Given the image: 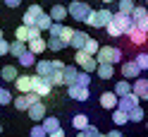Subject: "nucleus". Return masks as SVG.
<instances>
[{
  "label": "nucleus",
  "mask_w": 148,
  "mask_h": 137,
  "mask_svg": "<svg viewBox=\"0 0 148 137\" xmlns=\"http://www.w3.org/2000/svg\"><path fill=\"white\" fill-rule=\"evenodd\" d=\"M134 24V19H132V15H122V12H117V15H112V19L108 22V34L112 36V39H117V36H122V34H127V29Z\"/></svg>",
  "instance_id": "1"
},
{
  "label": "nucleus",
  "mask_w": 148,
  "mask_h": 137,
  "mask_svg": "<svg viewBox=\"0 0 148 137\" xmlns=\"http://www.w3.org/2000/svg\"><path fill=\"white\" fill-rule=\"evenodd\" d=\"M93 58L98 63H112V65H115V63L122 60V48H119V46H100Z\"/></svg>",
  "instance_id": "2"
},
{
  "label": "nucleus",
  "mask_w": 148,
  "mask_h": 137,
  "mask_svg": "<svg viewBox=\"0 0 148 137\" xmlns=\"http://www.w3.org/2000/svg\"><path fill=\"white\" fill-rule=\"evenodd\" d=\"M110 19H112V12H110L108 7H103V10H98V12L91 10L88 17H86V24L88 26H96V29H103V26H108Z\"/></svg>",
  "instance_id": "3"
},
{
  "label": "nucleus",
  "mask_w": 148,
  "mask_h": 137,
  "mask_svg": "<svg viewBox=\"0 0 148 137\" xmlns=\"http://www.w3.org/2000/svg\"><path fill=\"white\" fill-rule=\"evenodd\" d=\"M41 101V96L36 94V91H29V94H19V96H12V106L17 111H29V106Z\"/></svg>",
  "instance_id": "4"
},
{
  "label": "nucleus",
  "mask_w": 148,
  "mask_h": 137,
  "mask_svg": "<svg viewBox=\"0 0 148 137\" xmlns=\"http://www.w3.org/2000/svg\"><path fill=\"white\" fill-rule=\"evenodd\" d=\"M67 12H69L72 19L86 22V17H88V12H91V7H88L86 3H79V0H74V3H69V5H67Z\"/></svg>",
  "instance_id": "5"
},
{
  "label": "nucleus",
  "mask_w": 148,
  "mask_h": 137,
  "mask_svg": "<svg viewBox=\"0 0 148 137\" xmlns=\"http://www.w3.org/2000/svg\"><path fill=\"white\" fill-rule=\"evenodd\" d=\"M127 36H129V41H132L134 46H143L146 41H148V34L141 29V26H136V24H132L127 29Z\"/></svg>",
  "instance_id": "6"
},
{
  "label": "nucleus",
  "mask_w": 148,
  "mask_h": 137,
  "mask_svg": "<svg viewBox=\"0 0 148 137\" xmlns=\"http://www.w3.org/2000/svg\"><path fill=\"white\" fill-rule=\"evenodd\" d=\"M138 101H141V99H138L134 91H129L127 96H119V99H117V108H122V111L129 113V111H134V108L138 106Z\"/></svg>",
  "instance_id": "7"
},
{
  "label": "nucleus",
  "mask_w": 148,
  "mask_h": 137,
  "mask_svg": "<svg viewBox=\"0 0 148 137\" xmlns=\"http://www.w3.org/2000/svg\"><path fill=\"white\" fill-rule=\"evenodd\" d=\"M34 91H36L38 96H48L50 91H53L50 79H48V77H38V75H34Z\"/></svg>",
  "instance_id": "8"
},
{
  "label": "nucleus",
  "mask_w": 148,
  "mask_h": 137,
  "mask_svg": "<svg viewBox=\"0 0 148 137\" xmlns=\"http://www.w3.org/2000/svg\"><path fill=\"white\" fill-rule=\"evenodd\" d=\"M41 12H43V10H41L38 3L29 5V7H26V12H24V17H22V24H26V26H36V19H38Z\"/></svg>",
  "instance_id": "9"
},
{
  "label": "nucleus",
  "mask_w": 148,
  "mask_h": 137,
  "mask_svg": "<svg viewBox=\"0 0 148 137\" xmlns=\"http://www.w3.org/2000/svg\"><path fill=\"white\" fill-rule=\"evenodd\" d=\"M14 87H17L19 94H29V91H34V75H17Z\"/></svg>",
  "instance_id": "10"
},
{
  "label": "nucleus",
  "mask_w": 148,
  "mask_h": 137,
  "mask_svg": "<svg viewBox=\"0 0 148 137\" xmlns=\"http://www.w3.org/2000/svg\"><path fill=\"white\" fill-rule=\"evenodd\" d=\"M132 91H134L138 99L148 101V77H136V79L132 82Z\"/></svg>",
  "instance_id": "11"
},
{
  "label": "nucleus",
  "mask_w": 148,
  "mask_h": 137,
  "mask_svg": "<svg viewBox=\"0 0 148 137\" xmlns=\"http://www.w3.org/2000/svg\"><path fill=\"white\" fill-rule=\"evenodd\" d=\"M122 77L129 79V82H134L136 77H141V67H138L134 60H127V63H122Z\"/></svg>",
  "instance_id": "12"
},
{
  "label": "nucleus",
  "mask_w": 148,
  "mask_h": 137,
  "mask_svg": "<svg viewBox=\"0 0 148 137\" xmlns=\"http://www.w3.org/2000/svg\"><path fill=\"white\" fill-rule=\"evenodd\" d=\"M67 94L74 99V101H88V87H79V84H69L67 87Z\"/></svg>",
  "instance_id": "13"
},
{
  "label": "nucleus",
  "mask_w": 148,
  "mask_h": 137,
  "mask_svg": "<svg viewBox=\"0 0 148 137\" xmlns=\"http://www.w3.org/2000/svg\"><path fill=\"white\" fill-rule=\"evenodd\" d=\"M26 113H29V118H31V120L41 123L43 118H45V106H43V101H36V104H31V106H29V111H26Z\"/></svg>",
  "instance_id": "14"
},
{
  "label": "nucleus",
  "mask_w": 148,
  "mask_h": 137,
  "mask_svg": "<svg viewBox=\"0 0 148 137\" xmlns=\"http://www.w3.org/2000/svg\"><path fill=\"white\" fill-rule=\"evenodd\" d=\"M117 99H119V96L115 94V91H103L98 101H100V106H103V108H108V111H112V108H117Z\"/></svg>",
  "instance_id": "15"
},
{
  "label": "nucleus",
  "mask_w": 148,
  "mask_h": 137,
  "mask_svg": "<svg viewBox=\"0 0 148 137\" xmlns=\"http://www.w3.org/2000/svg\"><path fill=\"white\" fill-rule=\"evenodd\" d=\"M48 48V41H43L41 36L38 39H31V41H26V51H31L34 56H41V53Z\"/></svg>",
  "instance_id": "16"
},
{
  "label": "nucleus",
  "mask_w": 148,
  "mask_h": 137,
  "mask_svg": "<svg viewBox=\"0 0 148 137\" xmlns=\"http://www.w3.org/2000/svg\"><path fill=\"white\" fill-rule=\"evenodd\" d=\"M48 15H50V19H53V22H60V24H62V19H67V17H69L67 7L60 5V3H58V5H53V10H50Z\"/></svg>",
  "instance_id": "17"
},
{
  "label": "nucleus",
  "mask_w": 148,
  "mask_h": 137,
  "mask_svg": "<svg viewBox=\"0 0 148 137\" xmlns=\"http://www.w3.org/2000/svg\"><path fill=\"white\" fill-rule=\"evenodd\" d=\"M96 72H98L100 79H110V77L115 75V65H112V63H98Z\"/></svg>",
  "instance_id": "18"
},
{
  "label": "nucleus",
  "mask_w": 148,
  "mask_h": 137,
  "mask_svg": "<svg viewBox=\"0 0 148 137\" xmlns=\"http://www.w3.org/2000/svg\"><path fill=\"white\" fill-rule=\"evenodd\" d=\"M110 118H112V123H115L117 127H122V125L129 123V113L122 111V108H112V115H110Z\"/></svg>",
  "instance_id": "19"
},
{
  "label": "nucleus",
  "mask_w": 148,
  "mask_h": 137,
  "mask_svg": "<svg viewBox=\"0 0 148 137\" xmlns=\"http://www.w3.org/2000/svg\"><path fill=\"white\" fill-rule=\"evenodd\" d=\"M86 39H88V34H86V31H74L69 46H72L74 51H81V48H84V43H86Z\"/></svg>",
  "instance_id": "20"
},
{
  "label": "nucleus",
  "mask_w": 148,
  "mask_h": 137,
  "mask_svg": "<svg viewBox=\"0 0 148 137\" xmlns=\"http://www.w3.org/2000/svg\"><path fill=\"white\" fill-rule=\"evenodd\" d=\"M34 67H36V75H38V77H48L50 72H53L50 60H36V63H34Z\"/></svg>",
  "instance_id": "21"
},
{
  "label": "nucleus",
  "mask_w": 148,
  "mask_h": 137,
  "mask_svg": "<svg viewBox=\"0 0 148 137\" xmlns=\"http://www.w3.org/2000/svg\"><path fill=\"white\" fill-rule=\"evenodd\" d=\"M132 19L134 24H141L148 19V7H141V5H134V10H132Z\"/></svg>",
  "instance_id": "22"
},
{
  "label": "nucleus",
  "mask_w": 148,
  "mask_h": 137,
  "mask_svg": "<svg viewBox=\"0 0 148 137\" xmlns=\"http://www.w3.org/2000/svg\"><path fill=\"white\" fill-rule=\"evenodd\" d=\"M41 125H43V130H45V132L50 135V132H55V130L60 127V120H58L55 115H45L43 120H41Z\"/></svg>",
  "instance_id": "23"
},
{
  "label": "nucleus",
  "mask_w": 148,
  "mask_h": 137,
  "mask_svg": "<svg viewBox=\"0 0 148 137\" xmlns=\"http://www.w3.org/2000/svg\"><path fill=\"white\" fill-rule=\"evenodd\" d=\"M86 125H88V115L86 113L72 115V127H74V130H86Z\"/></svg>",
  "instance_id": "24"
},
{
  "label": "nucleus",
  "mask_w": 148,
  "mask_h": 137,
  "mask_svg": "<svg viewBox=\"0 0 148 137\" xmlns=\"http://www.w3.org/2000/svg\"><path fill=\"white\" fill-rule=\"evenodd\" d=\"M77 75H79L77 67H67V65H64V70H62V82L69 87V84H74V82H77Z\"/></svg>",
  "instance_id": "25"
},
{
  "label": "nucleus",
  "mask_w": 148,
  "mask_h": 137,
  "mask_svg": "<svg viewBox=\"0 0 148 137\" xmlns=\"http://www.w3.org/2000/svg\"><path fill=\"white\" fill-rule=\"evenodd\" d=\"M17 75H19V70H17L14 65H5L3 72H0V77H3V82H14Z\"/></svg>",
  "instance_id": "26"
},
{
  "label": "nucleus",
  "mask_w": 148,
  "mask_h": 137,
  "mask_svg": "<svg viewBox=\"0 0 148 137\" xmlns=\"http://www.w3.org/2000/svg\"><path fill=\"white\" fill-rule=\"evenodd\" d=\"M112 91H115L117 96H127L129 91H132V82H129V79H119L117 84H115V89H112Z\"/></svg>",
  "instance_id": "27"
},
{
  "label": "nucleus",
  "mask_w": 148,
  "mask_h": 137,
  "mask_svg": "<svg viewBox=\"0 0 148 137\" xmlns=\"http://www.w3.org/2000/svg\"><path fill=\"white\" fill-rule=\"evenodd\" d=\"M24 51H26V41H19V39H14V41L10 43V56L19 58V56H22Z\"/></svg>",
  "instance_id": "28"
},
{
  "label": "nucleus",
  "mask_w": 148,
  "mask_h": 137,
  "mask_svg": "<svg viewBox=\"0 0 148 137\" xmlns=\"http://www.w3.org/2000/svg\"><path fill=\"white\" fill-rule=\"evenodd\" d=\"M50 24H53L50 15H48V12H41V15H38V19H36V26H38L41 31H48V29H50Z\"/></svg>",
  "instance_id": "29"
},
{
  "label": "nucleus",
  "mask_w": 148,
  "mask_h": 137,
  "mask_svg": "<svg viewBox=\"0 0 148 137\" xmlns=\"http://www.w3.org/2000/svg\"><path fill=\"white\" fill-rule=\"evenodd\" d=\"M17 60L22 63V67H34V63H36V56H34L31 51H24V53H22V56L17 58Z\"/></svg>",
  "instance_id": "30"
},
{
  "label": "nucleus",
  "mask_w": 148,
  "mask_h": 137,
  "mask_svg": "<svg viewBox=\"0 0 148 137\" xmlns=\"http://www.w3.org/2000/svg\"><path fill=\"white\" fill-rule=\"evenodd\" d=\"M98 48H100V46H98V41L88 36V39H86V43H84V48H81V51H84V53H88V56H96V53H98Z\"/></svg>",
  "instance_id": "31"
},
{
  "label": "nucleus",
  "mask_w": 148,
  "mask_h": 137,
  "mask_svg": "<svg viewBox=\"0 0 148 137\" xmlns=\"http://www.w3.org/2000/svg\"><path fill=\"white\" fill-rule=\"evenodd\" d=\"M96 67H98V60H96L93 56H88L84 63H81V70H84V72H88V75H91V72H96Z\"/></svg>",
  "instance_id": "32"
},
{
  "label": "nucleus",
  "mask_w": 148,
  "mask_h": 137,
  "mask_svg": "<svg viewBox=\"0 0 148 137\" xmlns=\"http://www.w3.org/2000/svg\"><path fill=\"white\" fill-rule=\"evenodd\" d=\"M48 48L58 53V51H62V48H67V46L62 43V39H60V36H50V41H48Z\"/></svg>",
  "instance_id": "33"
},
{
  "label": "nucleus",
  "mask_w": 148,
  "mask_h": 137,
  "mask_svg": "<svg viewBox=\"0 0 148 137\" xmlns=\"http://www.w3.org/2000/svg\"><path fill=\"white\" fill-rule=\"evenodd\" d=\"M72 36H74V29H72V26H64V24H62L60 39H62V43H64V46H69V41H72Z\"/></svg>",
  "instance_id": "34"
},
{
  "label": "nucleus",
  "mask_w": 148,
  "mask_h": 137,
  "mask_svg": "<svg viewBox=\"0 0 148 137\" xmlns=\"http://www.w3.org/2000/svg\"><path fill=\"white\" fill-rule=\"evenodd\" d=\"M134 0H119V10L117 12H122V15H132V10H134Z\"/></svg>",
  "instance_id": "35"
},
{
  "label": "nucleus",
  "mask_w": 148,
  "mask_h": 137,
  "mask_svg": "<svg viewBox=\"0 0 148 137\" xmlns=\"http://www.w3.org/2000/svg\"><path fill=\"white\" fill-rule=\"evenodd\" d=\"M14 39H19V41H29V26H26V24L17 26V29H14Z\"/></svg>",
  "instance_id": "36"
},
{
  "label": "nucleus",
  "mask_w": 148,
  "mask_h": 137,
  "mask_svg": "<svg viewBox=\"0 0 148 137\" xmlns=\"http://www.w3.org/2000/svg\"><path fill=\"white\" fill-rule=\"evenodd\" d=\"M143 120V108L136 106L134 111H129V123H141Z\"/></svg>",
  "instance_id": "37"
},
{
  "label": "nucleus",
  "mask_w": 148,
  "mask_h": 137,
  "mask_svg": "<svg viewBox=\"0 0 148 137\" xmlns=\"http://www.w3.org/2000/svg\"><path fill=\"white\" fill-rule=\"evenodd\" d=\"M48 79H50V84H53V87L64 84V82H62V70H53L50 75H48Z\"/></svg>",
  "instance_id": "38"
},
{
  "label": "nucleus",
  "mask_w": 148,
  "mask_h": 137,
  "mask_svg": "<svg viewBox=\"0 0 148 137\" xmlns=\"http://www.w3.org/2000/svg\"><path fill=\"white\" fill-rule=\"evenodd\" d=\"M134 63H136L138 67H141V72H143V70H148V53H138V56L134 58Z\"/></svg>",
  "instance_id": "39"
},
{
  "label": "nucleus",
  "mask_w": 148,
  "mask_h": 137,
  "mask_svg": "<svg viewBox=\"0 0 148 137\" xmlns=\"http://www.w3.org/2000/svg\"><path fill=\"white\" fill-rule=\"evenodd\" d=\"M74 84H79V87H88V84H91V75H88V72H79Z\"/></svg>",
  "instance_id": "40"
},
{
  "label": "nucleus",
  "mask_w": 148,
  "mask_h": 137,
  "mask_svg": "<svg viewBox=\"0 0 148 137\" xmlns=\"http://www.w3.org/2000/svg\"><path fill=\"white\" fill-rule=\"evenodd\" d=\"M7 104H12V94L7 89H0V106H7Z\"/></svg>",
  "instance_id": "41"
},
{
  "label": "nucleus",
  "mask_w": 148,
  "mask_h": 137,
  "mask_svg": "<svg viewBox=\"0 0 148 137\" xmlns=\"http://www.w3.org/2000/svg\"><path fill=\"white\" fill-rule=\"evenodd\" d=\"M29 135H31V137H48V132L43 130V125H34Z\"/></svg>",
  "instance_id": "42"
},
{
  "label": "nucleus",
  "mask_w": 148,
  "mask_h": 137,
  "mask_svg": "<svg viewBox=\"0 0 148 137\" xmlns=\"http://www.w3.org/2000/svg\"><path fill=\"white\" fill-rule=\"evenodd\" d=\"M60 31H62V24H60V22H53V24H50V29H48L50 36H60Z\"/></svg>",
  "instance_id": "43"
},
{
  "label": "nucleus",
  "mask_w": 148,
  "mask_h": 137,
  "mask_svg": "<svg viewBox=\"0 0 148 137\" xmlns=\"http://www.w3.org/2000/svg\"><path fill=\"white\" fill-rule=\"evenodd\" d=\"M7 53H10V43H7L5 39H0V58H5Z\"/></svg>",
  "instance_id": "44"
},
{
  "label": "nucleus",
  "mask_w": 148,
  "mask_h": 137,
  "mask_svg": "<svg viewBox=\"0 0 148 137\" xmlns=\"http://www.w3.org/2000/svg\"><path fill=\"white\" fill-rule=\"evenodd\" d=\"M86 58H88V53H84V51H77V53H74V63H77V65H81Z\"/></svg>",
  "instance_id": "45"
},
{
  "label": "nucleus",
  "mask_w": 148,
  "mask_h": 137,
  "mask_svg": "<svg viewBox=\"0 0 148 137\" xmlns=\"http://www.w3.org/2000/svg\"><path fill=\"white\" fill-rule=\"evenodd\" d=\"M84 132H86L88 137H98V127H96V125H91V123H88V125H86V130H84Z\"/></svg>",
  "instance_id": "46"
},
{
  "label": "nucleus",
  "mask_w": 148,
  "mask_h": 137,
  "mask_svg": "<svg viewBox=\"0 0 148 137\" xmlns=\"http://www.w3.org/2000/svg\"><path fill=\"white\" fill-rule=\"evenodd\" d=\"M38 36H41V29H38V26H29V41H31V39H38Z\"/></svg>",
  "instance_id": "47"
},
{
  "label": "nucleus",
  "mask_w": 148,
  "mask_h": 137,
  "mask_svg": "<svg viewBox=\"0 0 148 137\" xmlns=\"http://www.w3.org/2000/svg\"><path fill=\"white\" fill-rule=\"evenodd\" d=\"M50 65H53V70H64V63L62 60H50Z\"/></svg>",
  "instance_id": "48"
},
{
  "label": "nucleus",
  "mask_w": 148,
  "mask_h": 137,
  "mask_svg": "<svg viewBox=\"0 0 148 137\" xmlns=\"http://www.w3.org/2000/svg\"><path fill=\"white\" fill-rule=\"evenodd\" d=\"M48 137H67V135H64V130H62V125H60L58 130H55V132H50Z\"/></svg>",
  "instance_id": "49"
},
{
  "label": "nucleus",
  "mask_w": 148,
  "mask_h": 137,
  "mask_svg": "<svg viewBox=\"0 0 148 137\" xmlns=\"http://www.w3.org/2000/svg\"><path fill=\"white\" fill-rule=\"evenodd\" d=\"M3 3H5L7 7H19V3H22V0H3Z\"/></svg>",
  "instance_id": "50"
},
{
  "label": "nucleus",
  "mask_w": 148,
  "mask_h": 137,
  "mask_svg": "<svg viewBox=\"0 0 148 137\" xmlns=\"http://www.w3.org/2000/svg\"><path fill=\"white\" fill-rule=\"evenodd\" d=\"M105 135H108V137H124V135L119 132V130H112V132H105Z\"/></svg>",
  "instance_id": "51"
},
{
  "label": "nucleus",
  "mask_w": 148,
  "mask_h": 137,
  "mask_svg": "<svg viewBox=\"0 0 148 137\" xmlns=\"http://www.w3.org/2000/svg\"><path fill=\"white\" fill-rule=\"evenodd\" d=\"M136 26H141V29H143V31L148 34V19H146V22H141V24H136Z\"/></svg>",
  "instance_id": "52"
},
{
  "label": "nucleus",
  "mask_w": 148,
  "mask_h": 137,
  "mask_svg": "<svg viewBox=\"0 0 148 137\" xmlns=\"http://www.w3.org/2000/svg\"><path fill=\"white\" fill-rule=\"evenodd\" d=\"M77 137H88V135H86L84 130H77Z\"/></svg>",
  "instance_id": "53"
},
{
  "label": "nucleus",
  "mask_w": 148,
  "mask_h": 137,
  "mask_svg": "<svg viewBox=\"0 0 148 137\" xmlns=\"http://www.w3.org/2000/svg\"><path fill=\"white\" fill-rule=\"evenodd\" d=\"M103 3H105V5H108V3H115V0H103Z\"/></svg>",
  "instance_id": "54"
},
{
  "label": "nucleus",
  "mask_w": 148,
  "mask_h": 137,
  "mask_svg": "<svg viewBox=\"0 0 148 137\" xmlns=\"http://www.w3.org/2000/svg\"><path fill=\"white\" fill-rule=\"evenodd\" d=\"M98 137H108V135H103V132H98Z\"/></svg>",
  "instance_id": "55"
},
{
  "label": "nucleus",
  "mask_w": 148,
  "mask_h": 137,
  "mask_svg": "<svg viewBox=\"0 0 148 137\" xmlns=\"http://www.w3.org/2000/svg\"><path fill=\"white\" fill-rule=\"evenodd\" d=\"M0 39H3V29H0Z\"/></svg>",
  "instance_id": "56"
},
{
  "label": "nucleus",
  "mask_w": 148,
  "mask_h": 137,
  "mask_svg": "<svg viewBox=\"0 0 148 137\" xmlns=\"http://www.w3.org/2000/svg\"><path fill=\"white\" fill-rule=\"evenodd\" d=\"M0 135H3V127H0Z\"/></svg>",
  "instance_id": "57"
},
{
  "label": "nucleus",
  "mask_w": 148,
  "mask_h": 137,
  "mask_svg": "<svg viewBox=\"0 0 148 137\" xmlns=\"http://www.w3.org/2000/svg\"><path fill=\"white\" fill-rule=\"evenodd\" d=\"M146 7H148V0H146Z\"/></svg>",
  "instance_id": "58"
},
{
  "label": "nucleus",
  "mask_w": 148,
  "mask_h": 137,
  "mask_svg": "<svg viewBox=\"0 0 148 137\" xmlns=\"http://www.w3.org/2000/svg\"><path fill=\"white\" fill-rule=\"evenodd\" d=\"M146 130H148V123H146Z\"/></svg>",
  "instance_id": "59"
}]
</instances>
